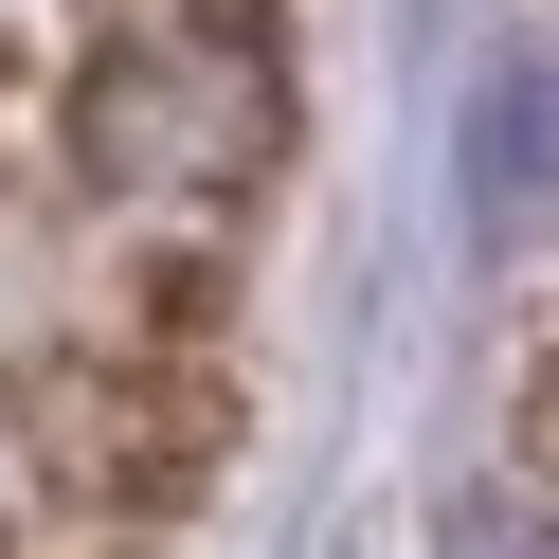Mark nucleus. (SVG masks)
<instances>
[{
	"mask_svg": "<svg viewBox=\"0 0 559 559\" xmlns=\"http://www.w3.org/2000/svg\"><path fill=\"white\" fill-rule=\"evenodd\" d=\"M19 451H37L55 506H91V523H163V506H199V487H217L235 397H217V361H199L181 325H145V343H73V361L19 379Z\"/></svg>",
	"mask_w": 559,
	"mask_h": 559,
	"instance_id": "nucleus-1",
	"label": "nucleus"
},
{
	"mask_svg": "<svg viewBox=\"0 0 559 559\" xmlns=\"http://www.w3.org/2000/svg\"><path fill=\"white\" fill-rule=\"evenodd\" d=\"M91 163L109 181H271V55L235 19H109V73H91Z\"/></svg>",
	"mask_w": 559,
	"mask_h": 559,
	"instance_id": "nucleus-2",
	"label": "nucleus"
},
{
	"mask_svg": "<svg viewBox=\"0 0 559 559\" xmlns=\"http://www.w3.org/2000/svg\"><path fill=\"white\" fill-rule=\"evenodd\" d=\"M469 199H487V235H523L559 199V37L487 55V91H469Z\"/></svg>",
	"mask_w": 559,
	"mask_h": 559,
	"instance_id": "nucleus-3",
	"label": "nucleus"
},
{
	"mask_svg": "<svg viewBox=\"0 0 559 559\" xmlns=\"http://www.w3.org/2000/svg\"><path fill=\"white\" fill-rule=\"evenodd\" d=\"M109 19H235V0H109Z\"/></svg>",
	"mask_w": 559,
	"mask_h": 559,
	"instance_id": "nucleus-4",
	"label": "nucleus"
}]
</instances>
